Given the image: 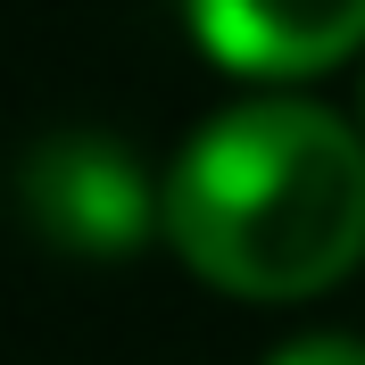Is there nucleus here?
Here are the masks:
<instances>
[{
  "instance_id": "1",
  "label": "nucleus",
  "mask_w": 365,
  "mask_h": 365,
  "mask_svg": "<svg viewBox=\"0 0 365 365\" xmlns=\"http://www.w3.org/2000/svg\"><path fill=\"white\" fill-rule=\"evenodd\" d=\"M158 232L207 291H332L365 266V133L316 100H241L182 141Z\"/></svg>"
},
{
  "instance_id": "2",
  "label": "nucleus",
  "mask_w": 365,
  "mask_h": 365,
  "mask_svg": "<svg viewBox=\"0 0 365 365\" xmlns=\"http://www.w3.org/2000/svg\"><path fill=\"white\" fill-rule=\"evenodd\" d=\"M17 200L34 216L42 241L75 257H125L158 232V207L166 191H150V175L133 166V150L108 133H58L42 141L17 175Z\"/></svg>"
},
{
  "instance_id": "3",
  "label": "nucleus",
  "mask_w": 365,
  "mask_h": 365,
  "mask_svg": "<svg viewBox=\"0 0 365 365\" xmlns=\"http://www.w3.org/2000/svg\"><path fill=\"white\" fill-rule=\"evenodd\" d=\"M200 50L232 75L291 83L365 50V0H182Z\"/></svg>"
},
{
  "instance_id": "4",
  "label": "nucleus",
  "mask_w": 365,
  "mask_h": 365,
  "mask_svg": "<svg viewBox=\"0 0 365 365\" xmlns=\"http://www.w3.org/2000/svg\"><path fill=\"white\" fill-rule=\"evenodd\" d=\"M266 365H365V341H349V332H307V341H282Z\"/></svg>"
}]
</instances>
